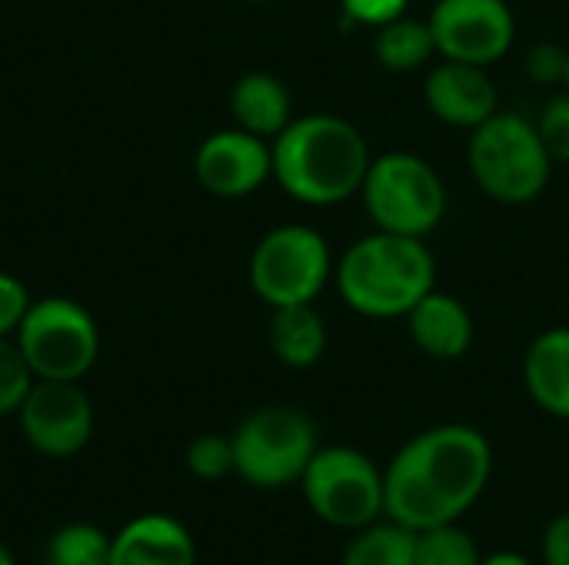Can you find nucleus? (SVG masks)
Masks as SVG:
<instances>
[{
  "mask_svg": "<svg viewBox=\"0 0 569 565\" xmlns=\"http://www.w3.org/2000/svg\"><path fill=\"white\" fill-rule=\"evenodd\" d=\"M490 476L493 446L477 426L423 430L383 470V516L410 533L460 523L487 493Z\"/></svg>",
  "mask_w": 569,
  "mask_h": 565,
  "instance_id": "1",
  "label": "nucleus"
},
{
  "mask_svg": "<svg viewBox=\"0 0 569 565\" xmlns=\"http://www.w3.org/2000/svg\"><path fill=\"white\" fill-rule=\"evenodd\" d=\"M233 473L257 490H283L303 480L320 450L313 420L297 406H260L230 436Z\"/></svg>",
  "mask_w": 569,
  "mask_h": 565,
  "instance_id": "6",
  "label": "nucleus"
},
{
  "mask_svg": "<svg viewBox=\"0 0 569 565\" xmlns=\"http://www.w3.org/2000/svg\"><path fill=\"white\" fill-rule=\"evenodd\" d=\"M340 565H417V533L383 516L353 533Z\"/></svg>",
  "mask_w": 569,
  "mask_h": 565,
  "instance_id": "20",
  "label": "nucleus"
},
{
  "mask_svg": "<svg viewBox=\"0 0 569 565\" xmlns=\"http://www.w3.org/2000/svg\"><path fill=\"white\" fill-rule=\"evenodd\" d=\"M467 163L473 183L503 206L533 203L553 176V160L537 133V123L510 110H497L470 130Z\"/></svg>",
  "mask_w": 569,
  "mask_h": 565,
  "instance_id": "4",
  "label": "nucleus"
},
{
  "mask_svg": "<svg viewBox=\"0 0 569 565\" xmlns=\"http://www.w3.org/2000/svg\"><path fill=\"white\" fill-rule=\"evenodd\" d=\"M340 300L367 320H403L437 290V256L423 236L377 230L333 266Z\"/></svg>",
  "mask_w": 569,
  "mask_h": 565,
  "instance_id": "3",
  "label": "nucleus"
},
{
  "mask_svg": "<svg viewBox=\"0 0 569 565\" xmlns=\"http://www.w3.org/2000/svg\"><path fill=\"white\" fill-rule=\"evenodd\" d=\"M427 110L457 130H477L483 120H490L500 110V93L487 67L443 60L427 73L423 83Z\"/></svg>",
  "mask_w": 569,
  "mask_h": 565,
  "instance_id": "13",
  "label": "nucleus"
},
{
  "mask_svg": "<svg viewBox=\"0 0 569 565\" xmlns=\"http://www.w3.org/2000/svg\"><path fill=\"white\" fill-rule=\"evenodd\" d=\"M373 57L380 67L393 70V73H410V70L427 67L437 57V40H433L430 20H417V17L403 13V17L377 27Z\"/></svg>",
  "mask_w": 569,
  "mask_h": 565,
  "instance_id": "19",
  "label": "nucleus"
},
{
  "mask_svg": "<svg viewBox=\"0 0 569 565\" xmlns=\"http://www.w3.org/2000/svg\"><path fill=\"white\" fill-rule=\"evenodd\" d=\"M187 470L203 483H217V480L230 476L233 473V443H230V436L200 433L187 446Z\"/></svg>",
  "mask_w": 569,
  "mask_h": 565,
  "instance_id": "24",
  "label": "nucleus"
},
{
  "mask_svg": "<svg viewBox=\"0 0 569 565\" xmlns=\"http://www.w3.org/2000/svg\"><path fill=\"white\" fill-rule=\"evenodd\" d=\"M230 113H233V123L240 130L263 137V140H273L293 120V100H290V90L280 77L253 70L233 83Z\"/></svg>",
  "mask_w": 569,
  "mask_h": 565,
  "instance_id": "17",
  "label": "nucleus"
},
{
  "mask_svg": "<svg viewBox=\"0 0 569 565\" xmlns=\"http://www.w3.org/2000/svg\"><path fill=\"white\" fill-rule=\"evenodd\" d=\"M33 380L80 383L100 356V330L87 306L70 296L33 300L13 333Z\"/></svg>",
  "mask_w": 569,
  "mask_h": 565,
  "instance_id": "7",
  "label": "nucleus"
},
{
  "mask_svg": "<svg viewBox=\"0 0 569 565\" xmlns=\"http://www.w3.org/2000/svg\"><path fill=\"white\" fill-rule=\"evenodd\" d=\"M17 423L33 453L70 460L93 440V403L73 380H33Z\"/></svg>",
  "mask_w": 569,
  "mask_h": 565,
  "instance_id": "10",
  "label": "nucleus"
},
{
  "mask_svg": "<svg viewBox=\"0 0 569 565\" xmlns=\"http://www.w3.org/2000/svg\"><path fill=\"white\" fill-rule=\"evenodd\" d=\"M30 290L13 273L0 270V336H13L30 310Z\"/></svg>",
  "mask_w": 569,
  "mask_h": 565,
  "instance_id": "27",
  "label": "nucleus"
},
{
  "mask_svg": "<svg viewBox=\"0 0 569 565\" xmlns=\"http://www.w3.org/2000/svg\"><path fill=\"white\" fill-rule=\"evenodd\" d=\"M530 400L553 420H569V326L543 330L523 356Z\"/></svg>",
  "mask_w": 569,
  "mask_h": 565,
  "instance_id": "16",
  "label": "nucleus"
},
{
  "mask_svg": "<svg viewBox=\"0 0 569 565\" xmlns=\"http://www.w3.org/2000/svg\"><path fill=\"white\" fill-rule=\"evenodd\" d=\"M277 186L303 206H337L360 193L370 170L367 137L343 117L307 113L270 140Z\"/></svg>",
  "mask_w": 569,
  "mask_h": 565,
  "instance_id": "2",
  "label": "nucleus"
},
{
  "mask_svg": "<svg viewBox=\"0 0 569 565\" xmlns=\"http://www.w3.org/2000/svg\"><path fill=\"white\" fill-rule=\"evenodd\" d=\"M110 565H197V543L177 516L143 513L110 536Z\"/></svg>",
  "mask_w": 569,
  "mask_h": 565,
  "instance_id": "14",
  "label": "nucleus"
},
{
  "mask_svg": "<svg viewBox=\"0 0 569 565\" xmlns=\"http://www.w3.org/2000/svg\"><path fill=\"white\" fill-rule=\"evenodd\" d=\"M553 163H569V90L550 97L533 120Z\"/></svg>",
  "mask_w": 569,
  "mask_h": 565,
  "instance_id": "25",
  "label": "nucleus"
},
{
  "mask_svg": "<svg viewBox=\"0 0 569 565\" xmlns=\"http://www.w3.org/2000/svg\"><path fill=\"white\" fill-rule=\"evenodd\" d=\"M480 559L477 539L457 523L417 533V565H480Z\"/></svg>",
  "mask_w": 569,
  "mask_h": 565,
  "instance_id": "22",
  "label": "nucleus"
},
{
  "mask_svg": "<svg viewBox=\"0 0 569 565\" xmlns=\"http://www.w3.org/2000/svg\"><path fill=\"white\" fill-rule=\"evenodd\" d=\"M563 87H567V90H569V63H567V83H563Z\"/></svg>",
  "mask_w": 569,
  "mask_h": 565,
  "instance_id": "33",
  "label": "nucleus"
},
{
  "mask_svg": "<svg viewBox=\"0 0 569 565\" xmlns=\"http://www.w3.org/2000/svg\"><path fill=\"white\" fill-rule=\"evenodd\" d=\"M567 63H569V50L547 40V43H533L527 50V77L540 87H560L567 83Z\"/></svg>",
  "mask_w": 569,
  "mask_h": 565,
  "instance_id": "26",
  "label": "nucleus"
},
{
  "mask_svg": "<svg viewBox=\"0 0 569 565\" xmlns=\"http://www.w3.org/2000/svg\"><path fill=\"white\" fill-rule=\"evenodd\" d=\"M410 0H340V10L350 23H363V27H383L397 17L407 13Z\"/></svg>",
  "mask_w": 569,
  "mask_h": 565,
  "instance_id": "28",
  "label": "nucleus"
},
{
  "mask_svg": "<svg viewBox=\"0 0 569 565\" xmlns=\"http://www.w3.org/2000/svg\"><path fill=\"white\" fill-rule=\"evenodd\" d=\"M0 565H17L13 563V553L7 549V543H0Z\"/></svg>",
  "mask_w": 569,
  "mask_h": 565,
  "instance_id": "31",
  "label": "nucleus"
},
{
  "mask_svg": "<svg viewBox=\"0 0 569 565\" xmlns=\"http://www.w3.org/2000/svg\"><path fill=\"white\" fill-rule=\"evenodd\" d=\"M430 30L443 60L493 67L513 47L517 17L507 0H437Z\"/></svg>",
  "mask_w": 569,
  "mask_h": 565,
  "instance_id": "11",
  "label": "nucleus"
},
{
  "mask_svg": "<svg viewBox=\"0 0 569 565\" xmlns=\"http://www.w3.org/2000/svg\"><path fill=\"white\" fill-rule=\"evenodd\" d=\"M247 3H270V0H247Z\"/></svg>",
  "mask_w": 569,
  "mask_h": 565,
  "instance_id": "32",
  "label": "nucleus"
},
{
  "mask_svg": "<svg viewBox=\"0 0 569 565\" xmlns=\"http://www.w3.org/2000/svg\"><path fill=\"white\" fill-rule=\"evenodd\" d=\"M300 486L310 513L333 529L357 533L383 519V470L353 446H320Z\"/></svg>",
  "mask_w": 569,
  "mask_h": 565,
  "instance_id": "8",
  "label": "nucleus"
},
{
  "mask_svg": "<svg viewBox=\"0 0 569 565\" xmlns=\"http://www.w3.org/2000/svg\"><path fill=\"white\" fill-rule=\"evenodd\" d=\"M403 320H407V333L413 346L430 360L450 363V360L467 356L473 346L470 310L443 290H430Z\"/></svg>",
  "mask_w": 569,
  "mask_h": 565,
  "instance_id": "15",
  "label": "nucleus"
},
{
  "mask_svg": "<svg viewBox=\"0 0 569 565\" xmlns=\"http://www.w3.org/2000/svg\"><path fill=\"white\" fill-rule=\"evenodd\" d=\"M543 565H569V513L557 516L547 529H543Z\"/></svg>",
  "mask_w": 569,
  "mask_h": 565,
  "instance_id": "29",
  "label": "nucleus"
},
{
  "mask_svg": "<svg viewBox=\"0 0 569 565\" xmlns=\"http://www.w3.org/2000/svg\"><path fill=\"white\" fill-rule=\"evenodd\" d=\"M333 280V256L313 226L287 223L260 236L250 253V286L270 306L317 303Z\"/></svg>",
  "mask_w": 569,
  "mask_h": 565,
  "instance_id": "9",
  "label": "nucleus"
},
{
  "mask_svg": "<svg viewBox=\"0 0 569 565\" xmlns=\"http://www.w3.org/2000/svg\"><path fill=\"white\" fill-rule=\"evenodd\" d=\"M197 183L220 200H240L257 193L273 180V150L270 140L253 137L240 127L210 133L193 157Z\"/></svg>",
  "mask_w": 569,
  "mask_h": 565,
  "instance_id": "12",
  "label": "nucleus"
},
{
  "mask_svg": "<svg viewBox=\"0 0 569 565\" xmlns=\"http://www.w3.org/2000/svg\"><path fill=\"white\" fill-rule=\"evenodd\" d=\"M360 196L373 226L387 233L427 240L447 216V186L440 173L407 150L373 157Z\"/></svg>",
  "mask_w": 569,
  "mask_h": 565,
  "instance_id": "5",
  "label": "nucleus"
},
{
  "mask_svg": "<svg viewBox=\"0 0 569 565\" xmlns=\"http://www.w3.org/2000/svg\"><path fill=\"white\" fill-rule=\"evenodd\" d=\"M480 565H533L527 556H520V553H513V549H497V553H490V556H483Z\"/></svg>",
  "mask_w": 569,
  "mask_h": 565,
  "instance_id": "30",
  "label": "nucleus"
},
{
  "mask_svg": "<svg viewBox=\"0 0 569 565\" xmlns=\"http://www.w3.org/2000/svg\"><path fill=\"white\" fill-rule=\"evenodd\" d=\"M273 356L290 366V370H310L323 360L330 333L323 316L317 313L313 303H293V306H277L270 316L267 330Z\"/></svg>",
  "mask_w": 569,
  "mask_h": 565,
  "instance_id": "18",
  "label": "nucleus"
},
{
  "mask_svg": "<svg viewBox=\"0 0 569 565\" xmlns=\"http://www.w3.org/2000/svg\"><path fill=\"white\" fill-rule=\"evenodd\" d=\"M33 386V373L10 336H0V420L17 416L20 403Z\"/></svg>",
  "mask_w": 569,
  "mask_h": 565,
  "instance_id": "23",
  "label": "nucleus"
},
{
  "mask_svg": "<svg viewBox=\"0 0 569 565\" xmlns=\"http://www.w3.org/2000/svg\"><path fill=\"white\" fill-rule=\"evenodd\" d=\"M43 565H110V533L97 523H63L43 546Z\"/></svg>",
  "mask_w": 569,
  "mask_h": 565,
  "instance_id": "21",
  "label": "nucleus"
}]
</instances>
